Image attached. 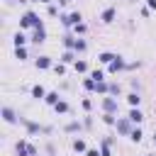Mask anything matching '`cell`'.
<instances>
[{
    "mask_svg": "<svg viewBox=\"0 0 156 156\" xmlns=\"http://www.w3.org/2000/svg\"><path fill=\"white\" fill-rule=\"evenodd\" d=\"M20 27H34V29H37V27H44V24H41V20H39L37 12H27V15L20 20Z\"/></svg>",
    "mask_w": 156,
    "mask_h": 156,
    "instance_id": "1",
    "label": "cell"
},
{
    "mask_svg": "<svg viewBox=\"0 0 156 156\" xmlns=\"http://www.w3.org/2000/svg\"><path fill=\"white\" fill-rule=\"evenodd\" d=\"M20 122L27 127V132H29V134H37V132H46V134H49V132H51V127H41V124H37V122L24 119V117H20Z\"/></svg>",
    "mask_w": 156,
    "mask_h": 156,
    "instance_id": "2",
    "label": "cell"
},
{
    "mask_svg": "<svg viewBox=\"0 0 156 156\" xmlns=\"http://www.w3.org/2000/svg\"><path fill=\"white\" fill-rule=\"evenodd\" d=\"M17 154L20 156H37V149L27 141H17Z\"/></svg>",
    "mask_w": 156,
    "mask_h": 156,
    "instance_id": "3",
    "label": "cell"
},
{
    "mask_svg": "<svg viewBox=\"0 0 156 156\" xmlns=\"http://www.w3.org/2000/svg\"><path fill=\"white\" fill-rule=\"evenodd\" d=\"M122 68H127V63L122 61V56H115V61L107 63V71H110V73H117V71H122Z\"/></svg>",
    "mask_w": 156,
    "mask_h": 156,
    "instance_id": "4",
    "label": "cell"
},
{
    "mask_svg": "<svg viewBox=\"0 0 156 156\" xmlns=\"http://www.w3.org/2000/svg\"><path fill=\"white\" fill-rule=\"evenodd\" d=\"M61 22H63L66 27H71V24H80V12H71V15L61 17Z\"/></svg>",
    "mask_w": 156,
    "mask_h": 156,
    "instance_id": "5",
    "label": "cell"
},
{
    "mask_svg": "<svg viewBox=\"0 0 156 156\" xmlns=\"http://www.w3.org/2000/svg\"><path fill=\"white\" fill-rule=\"evenodd\" d=\"M102 110H105V112H110V115H115V112H117V100L105 98V100H102Z\"/></svg>",
    "mask_w": 156,
    "mask_h": 156,
    "instance_id": "6",
    "label": "cell"
},
{
    "mask_svg": "<svg viewBox=\"0 0 156 156\" xmlns=\"http://www.w3.org/2000/svg\"><path fill=\"white\" fill-rule=\"evenodd\" d=\"M117 132H122V134H132V127H129V117H127V119H117Z\"/></svg>",
    "mask_w": 156,
    "mask_h": 156,
    "instance_id": "7",
    "label": "cell"
},
{
    "mask_svg": "<svg viewBox=\"0 0 156 156\" xmlns=\"http://www.w3.org/2000/svg\"><path fill=\"white\" fill-rule=\"evenodd\" d=\"M141 119H144V115L139 112V107H132V110H129V122H136V124H139Z\"/></svg>",
    "mask_w": 156,
    "mask_h": 156,
    "instance_id": "8",
    "label": "cell"
},
{
    "mask_svg": "<svg viewBox=\"0 0 156 156\" xmlns=\"http://www.w3.org/2000/svg\"><path fill=\"white\" fill-rule=\"evenodd\" d=\"M100 20H102V22H112V20H115V7H107V10H102Z\"/></svg>",
    "mask_w": 156,
    "mask_h": 156,
    "instance_id": "9",
    "label": "cell"
},
{
    "mask_svg": "<svg viewBox=\"0 0 156 156\" xmlns=\"http://www.w3.org/2000/svg\"><path fill=\"white\" fill-rule=\"evenodd\" d=\"M44 39H46L44 27H37V29H34V39H32V41H37V44H39V41H44Z\"/></svg>",
    "mask_w": 156,
    "mask_h": 156,
    "instance_id": "10",
    "label": "cell"
},
{
    "mask_svg": "<svg viewBox=\"0 0 156 156\" xmlns=\"http://www.w3.org/2000/svg\"><path fill=\"white\" fill-rule=\"evenodd\" d=\"M2 117H5V122H17V115L10 107H2Z\"/></svg>",
    "mask_w": 156,
    "mask_h": 156,
    "instance_id": "11",
    "label": "cell"
},
{
    "mask_svg": "<svg viewBox=\"0 0 156 156\" xmlns=\"http://www.w3.org/2000/svg\"><path fill=\"white\" fill-rule=\"evenodd\" d=\"M32 98H37V100H39V98H46V90H44L41 85H34V88H32Z\"/></svg>",
    "mask_w": 156,
    "mask_h": 156,
    "instance_id": "12",
    "label": "cell"
},
{
    "mask_svg": "<svg viewBox=\"0 0 156 156\" xmlns=\"http://www.w3.org/2000/svg\"><path fill=\"white\" fill-rule=\"evenodd\" d=\"M12 41H15V46H24V41H27V37H24L22 32H17V34L12 37Z\"/></svg>",
    "mask_w": 156,
    "mask_h": 156,
    "instance_id": "13",
    "label": "cell"
},
{
    "mask_svg": "<svg viewBox=\"0 0 156 156\" xmlns=\"http://www.w3.org/2000/svg\"><path fill=\"white\" fill-rule=\"evenodd\" d=\"M37 66H39V68H49V66H51V58H49V56H39V58H37Z\"/></svg>",
    "mask_w": 156,
    "mask_h": 156,
    "instance_id": "14",
    "label": "cell"
},
{
    "mask_svg": "<svg viewBox=\"0 0 156 156\" xmlns=\"http://www.w3.org/2000/svg\"><path fill=\"white\" fill-rule=\"evenodd\" d=\"M98 58H100L102 63H112V61H115V54H110V51H105V54H100Z\"/></svg>",
    "mask_w": 156,
    "mask_h": 156,
    "instance_id": "15",
    "label": "cell"
},
{
    "mask_svg": "<svg viewBox=\"0 0 156 156\" xmlns=\"http://www.w3.org/2000/svg\"><path fill=\"white\" fill-rule=\"evenodd\" d=\"M54 110H56V112H61V115H63V112H68V102H63V100H58V102H56V105H54Z\"/></svg>",
    "mask_w": 156,
    "mask_h": 156,
    "instance_id": "16",
    "label": "cell"
},
{
    "mask_svg": "<svg viewBox=\"0 0 156 156\" xmlns=\"http://www.w3.org/2000/svg\"><path fill=\"white\" fill-rule=\"evenodd\" d=\"M44 100H46L49 105H56V102H58V93H46V98H44Z\"/></svg>",
    "mask_w": 156,
    "mask_h": 156,
    "instance_id": "17",
    "label": "cell"
},
{
    "mask_svg": "<svg viewBox=\"0 0 156 156\" xmlns=\"http://www.w3.org/2000/svg\"><path fill=\"white\" fill-rule=\"evenodd\" d=\"M127 100H129V105H132V107H136V105H139V100H141V98H139V95H136V93H129V95H127Z\"/></svg>",
    "mask_w": 156,
    "mask_h": 156,
    "instance_id": "18",
    "label": "cell"
},
{
    "mask_svg": "<svg viewBox=\"0 0 156 156\" xmlns=\"http://www.w3.org/2000/svg\"><path fill=\"white\" fill-rule=\"evenodd\" d=\"M110 141H112V139H105V141H102V146H100V154H102V156H110Z\"/></svg>",
    "mask_w": 156,
    "mask_h": 156,
    "instance_id": "19",
    "label": "cell"
},
{
    "mask_svg": "<svg viewBox=\"0 0 156 156\" xmlns=\"http://www.w3.org/2000/svg\"><path fill=\"white\" fill-rule=\"evenodd\" d=\"M15 56H17L20 61H22V58H27V49H24V46H17V49H15Z\"/></svg>",
    "mask_w": 156,
    "mask_h": 156,
    "instance_id": "20",
    "label": "cell"
},
{
    "mask_svg": "<svg viewBox=\"0 0 156 156\" xmlns=\"http://www.w3.org/2000/svg\"><path fill=\"white\" fill-rule=\"evenodd\" d=\"M61 61H63V63H71V61H73V49H68V51L61 56Z\"/></svg>",
    "mask_w": 156,
    "mask_h": 156,
    "instance_id": "21",
    "label": "cell"
},
{
    "mask_svg": "<svg viewBox=\"0 0 156 156\" xmlns=\"http://www.w3.org/2000/svg\"><path fill=\"white\" fill-rule=\"evenodd\" d=\"M76 71H78V73H85V71H88V63H85V61H76Z\"/></svg>",
    "mask_w": 156,
    "mask_h": 156,
    "instance_id": "22",
    "label": "cell"
},
{
    "mask_svg": "<svg viewBox=\"0 0 156 156\" xmlns=\"http://www.w3.org/2000/svg\"><path fill=\"white\" fill-rule=\"evenodd\" d=\"M129 139H132V141H141V129H132Z\"/></svg>",
    "mask_w": 156,
    "mask_h": 156,
    "instance_id": "23",
    "label": "cell"
},
{
    "mask_svg": "<svg viewBox=\"0 0 156 156\" xmlns=\"http://www.w3.org/2000/svg\"><path fill=\"white\" fill-rule=\"evenodd\" d=\"M73 149H76V151H85V141H83V139H76V141H73Z\"/></svg>",
    "mask_w": 156,
    "mask_h": 156,
    "instance_id": "24",
    "label": "cell"
},
{
    "mask_svg": "<svg viewBox=\"0 0 156 156\" xmlns=\"http://www.w3.org/2000/svg\"><path fill=\"white\" fill-rule=\"evenodd\" d=\"M76 41H78V39H73V37H66V41H63V44H66L68 49H73V51H76Z\"/></svg>",
    "mask_w": 156,
    "mask_h": 156,
    "instance_id": "25",
    "label": "cell"
},
{
    "mask_svg": "<svg viewBox=\"0 0 156 156\" xmlns=\"http://www.w3.org/2000/svg\"><path fill=\"white\" fill-rule=\"evenodd\" d=\"M102 76H105L102 71H93V73H90V78H93L95 83H100V80H102Z\"/></svg>",
    "mask_w": 156,
    "mask_h": 156,
    "instance_id": "26",
    "label": "cell"
},
{
    "mask_svg": "<svg viewBox=\"0 0 156 156\" xmlns=\"http://www.w3.org/2000/svg\"><path fill=\"white\" fill-rule=\"evenodd\" d=\"M83 85H85L88 90H95V85H98V83H95L93 78H85V83H83Z\"/></svg>",
    "mask_w": 156,
    "mask_h": 156,
    "instance_id": "27",
    "label": "cell"
},
{
    "mask_svg": "<svg viewBox=\"0 0 156 156\" xmlns=\"http://www.w3.org/2000/svg\"><path fill=\"white\" fill-rule=\"evenodd\" d=\"M85 46H88V44H85L83 39H78V41H76V51H85Z\"/></svg>",
    "mask_w": 156,
    "mask_h": 156,
    "instance_id": "28",
    "label": "cell"
},
{
    "mask_svg": "<svg viewBox=\"0 0 156 156\" xmlns=\"http://www.w3.org/2000/svg\"><path fill=\"white\" fill-rule=\"evenodd\" d=\"M95 90H100V93H107V90H110V85H105V83H102V80H100V83H98V85H95Z\"/></svg>",
    "mask_w": 156,
    "mask_h": 156,
    "instance_id": "29",
    "label": "cell"
},
{
    "mask_svg": "<svg viewBox=\"0 0 156 156\" xmlns=\"http://www.w3.org/2000/svg\"><path fill=\"white\" fill-rule=\"evenodd\" d=\"M78 129H80V124H78V122H71V124L66 127V132H78Z\"/></svg>",
    "mask_w": 156,
    "mask_h": 156,
    "instance_id": "30",
    "label": "cell"
},
{
    "mask_svg": "<svg viewBox=\"0 0 156 156\" xmlns=\"http://www.w3.org/2000/svg\"><path fill=\"white\" fill-rule=\"evenodd\" d=\"M73 27H76V32H78V34H83V32H85V24H73Z\"/></svg>",
    "mask_w": 156,
    "mask_h": 156,
    "instance_id": "31",
    "label": "cell"
},
{
    "mask_svg": "<svg viewBox=\"0 0 156 156\" xmlns=\"http://www.w3.org/2000/svg\"><path fill=\"white\" fill-rule=\"evenodd\" d=\"M110 93H112V95H117V93H119V85H115V83H112V85H110Z\"/></svg>",
    "mask_w": 156,
    "mask_h": 156,
    "instance_id": "32",
    "label": "cell"
},
{
    "mask_svg": "<svg viewBox=\"0 0 156 156\" xmlns=\"http://www.w3.org/2000/svg\"><path fill=\"white\" fill-rule=\"evenodd\" d=\"M85 156H102V154H98L95 149H88V151H85Z\"/></svg>",
    "mask_w": 156,
    "mask_h": 156,
    "instance_id": "33",
    "label": "cell"
},
{
    "mask_svg": "<svg viewBox=\"0 0 156 156\" xmlns=\"http://www.w3.org/2000/svg\"><path fill=\"white\" fill-rule=\"evenodd\" d=\"M149 7H156V0H149Z\"/></svg>",
    "mask_w": 156,
    "mask_h": 156,
    "instance_id": "34",
    "label": "cell"
},
{
    "mask_svg": "<svg viewBox=\"0 0 156 156\" xmlns=\"http://www.w3.org/2000/svg\"><path fill=\"white\" fill-rule=\"evenodd\" d=\"M39 2H49V0H39Z\"/></svg>",
    "mask_w": 156,
    "mask_h": 156,
    "instance_id": "35",
    "label": "cell"
},
{
    "mask_svg": "<svg viewBox=\"0 0 156 156\" xmlns=\"http://www.w3.org/2000/svg\"><path fill=\"white\" fill-rule=\"evenodd\" d=\"M154 141H156V134H154Z\"/></svg>",
    "mask_w": 156,
    "mask_h": 156,
    "instance_id": "36",
    "label": "cell"
}]
</instances>
